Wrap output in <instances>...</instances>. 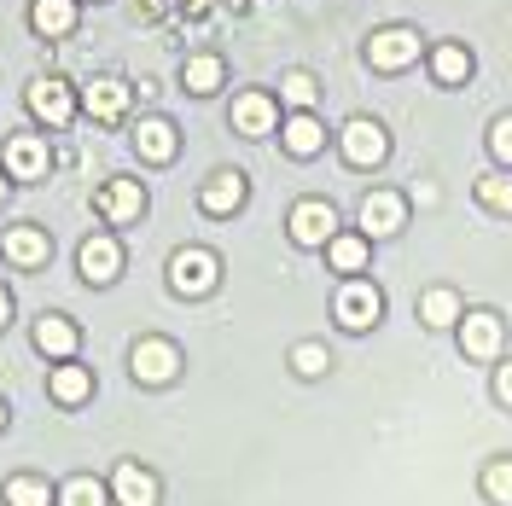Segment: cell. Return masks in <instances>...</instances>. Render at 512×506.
I'll list each match as a JSON object with an SVG mask.
<instances>
[{
    "label": "cell",
    "mask_w": 512,
    "mask_h": 506,
    "mask_svg": "<svg viewBox=\"0 0 512 506\" xmlns=\"http://www.w3.org/2000/svg\"><path fill=\"white\" fill-rule=\"evenodd\" d=\"M216 280H222V268H216V256L210 251H175L169 256V291L175 297H204V291H216Z\"/></svg>",
    "instance_id": "cell-1"
},
{
    "label": "cell",
    "mask_w": 512,
    "mask_h": 506,
    "mask_svg": "<svg viewBox=\"0 0 512 506\" xmlns=\"http://www.w3.org/2000/svg\"><path fill=\"white\" fill-rule=\"evenodd\" d=\"M82 105H88V117H99V123H117L128 111V88L123 82H88Z\"/></svg>",
    "instance_id": "cell-19"
},
{
    "label": "cell",
    "mask_w": 512,
    "mask_h": 506,
    "mask_svg": "<svg viewBox=\"0 0 512 506\" xmlns=\"http://www.w3.org/2000/svg\"><path fill=\"white\" fill-rule=\"evenodd\" d=\"M111 495H117V506H158V477L146 466H117Z\"/></svg>",
    "instance_id": "cell-12"
},
{
    "label": "cell",
    "mask_w": 512,
    "mask_h": 506,
    "mask_svg": "<svg viewBox=\"0 0 512 506\" xmlns=\"http://www.w3.org/2000/svg\"><path fill=\"white\" fill-rule=\"evenodd\" d=\"M30 24L41 35H70V24H76V0H35Z\"/></svg>",
    "instance_id": "cell-23"
},
{
    "label": "cell",
    "mask_w": 512,
    "mask_h": 506,
    "mask_svg": "<svg viewBox=\"0 0 512 506\" xmlns=\"http://www.w3.org/2000/svg\"><path fill=\"white\" fill-rule=\"evenodd\" d=\"M187 88L192 94H216V88H222V59H216V53L187 59Z\"/></svg>",
    "instance_id": "cell-28"
},
{
    "label": "cell",
    "mask_w": 512,
    "mask_h": 506,
    "mask_svg": "<svg viewBox=\"0 0 512 506\" xmlns=\"http://www.w3.org/2000/svg\"><path fill=\"white\" fill-rule=\"evenodd\" d=\"M489 152L501 163H512V117H495V128H489Z\"/></svg>",
    "instance_id": "cell-33"
},
{
    "label": "cell",
    "mask_w": 512,
    "mask_h": 506,
    "mask_svg": "<svg viewBox=\"0 0 512 506\" xmlns=\"http://www.w3.org/2000/svg\"><path fill=\"white\" fill-rule=\"evenodd\" d=\"M274 123H280V111H274L268 94H239L233 99V128H239V134H268Z\"/></svg>",
    "instance_id": "cell-16"
},
{
    "label": "cell",
    "mask_w": 512,
    "mask_h": 506,
    "mask_svg": "<svg viewBox=\"0 0 512 506\" xmlns=\"http://www.w3.org/2000/svg\"><path fill=\"white\" fill-rule=\"evenodd\" d=\"M76 262H82V280H88V285H111L117 274H123V251H117V239H111V233L82 239Z\"/></svg>",
    "instance_id": "cell-6"
},
{
    "label": "cell",
    "mask_w": 512,
    "mask_h": 506,
    "mask_svg": "<svg viewBox=\"0 0 512 506\" xmlns=\"http://www.w3.org/2000/svg\"><path fill=\"white\" fill-rule=\"evenodd\" d=\"M6 320H12V297H6V291H0V326H6Z\"/></svg>",
    "instance_id": "cell-35"
},
{
    "label": "cell",
    "mask_w": 512,
    "mask_h": 506,
    "mask_svg": "<svg viewBox=\"0 0 512 506\" xmlns=\"http://www.w3.org/2000/svg\"><path fill=\"white\" fill-rule=\"evenodd\" d=\"M344 158H350L355 169H373V163L390 158V134H384L373 117H350V123H344Z\"/></svg>",
    "instance_id": "cell-4"
},
{
    "label": "cell",
    "mask_w": 512,
    "mask_h": 506,
    "mask_svg": "<svg viewBox=\"0 0 512 506\" xmlns=\"http://www.w3.org/2000/svg\"><path fill=\"white\" fill-rule=\"evenodd\" d=\"M291 367H297L303 379H320V373L332 367V349H326V344H297V349H291Z\"/></svg>",
    "instance_id": "cell-30"
},
{
    "label": "cell",
    "mask_w": 512,
    "mask_h": 506,
    "mask_svg": "<svg viewBox=\"0 0 512 506\" xmlns=\"http://www.w3.org/2000/svg\"><path fill=\"white\" fill-rule=\"evenodd\" d=\"M478 198L489 204V210H507V216H512V175H483Z\"/></svg>",
    "instance_id": "cell-31"
},
{
    "label": "cell",
    "mask_w": 512,
    "mask_h": 506,
    "mask_svg": "<svg viewBox=\"0 0 512 506\" xmlns=\"http://www.w3.org/2000/svg\"><path fill=\"white\" fill-rule=\"evenodd\" d=\"M35 349H41L47 361H70V355H76V326L64 315H41L35 320Z\"/></svg>",
    "instance_id": "cell-14"
},
{
    "label": "cell",
    "mask_w": 512,
    "mask_h": 506,
    "mask_svg": "<svg viewBox=\"0 0 512 506\" xmlns=\"http://www.w3.org/2000/svg\"><path fill=\"white\" fill-rule=\"evenodd\" d=\"M495 396H501V402L512 408V361L501 367V373H495Z\"/></svg>",
    "instance_id": "cell-34"
},
{
    "label": "cell",
    "mask_w": 512,
    "mask_h": 506,
    "mask_svg": "<svg viewBox=\"0 0 512 506\" xmlns=\"http://www.w3.org/2000/svg\"><path fill=\"white\" fill-rule=\"evenodd\" d=\"M483 489H489L495 506H512V460H495V466L483 472Z\"/></svg>",
    "instance_id": "cell-32"
},
{
    "label": "cell",
    "mask_w": 512,
    "mask_h": 506,
    "mask_svg": "<svg viewBox=\"0 0 512 506\" xmlns=\"http://www.w3.org/2000/svg\"><path fill=\"white\" fill-rule=\"evenodd\" d=\"M30 111L47 128H64L70 117H76V99H70V88H64V82H53V76H47V82H30Z\"/></svg>",
    "instance_id": "cell-10"
},
{
    "label": "cell",
    "mask_w": 512,
    "mask_h": 506,
    "mask_svg": "<svg viewBox=\"0 0 512 506\" xmlns=\"http://www.w3.org/2000/svg\"><path fill=\"white\" fill-rule=\"evenodd\" d=\"M134 146H140L146 163H169L175 158V128L163 123V117H146V123L134 128Z\"/></svg>",
    "instance_id": "cell-18"
},
{
    "label": "cell",
    "mask_w": 512,
    "mask_h": 506,
    "mask_svg": "<svg viewBox=\"0 0 512 506\" xmlns=\"http://www.w3.org/2000/svg\"><path fill=\"white\" fill-rule=\"evenodd\" d=\"M431 76H437L443 88H460V82L472 76V53H466V47H437V53H431Z\"/></svg>",
    "instance_id": "cell-25"
},
{
    "label": "cell",
    "mask_w": 512,
    "mask_h": 506,
    "mask_svg": "<svg viewBox=\"0 0 512 506\" xmlns=\"http://www.w3.org/2000/svg\"><path fill=\"white\" fill-rule=\"evenodd\" d=\"M105 501H111V489L99 477H70L59 489V506H105Z\"/></svg>",
    "instance_id": "cell-27"
},
{
    "label": "cell",
    "mask_w": 512,
    "mask_h": 506,
    "mask_svg": "<svg viewBox=\"0 0 512 506\" xmlns=\"http://www.w3.org/2000/svg\"><path fill=\"white\" fill-rule=\"evenodd\" d=\"M384 315V297L373 280H344V291H338V320L350 326V332H367V326H379Z\"/></svg>",
    "instance_id": "cell-3"
},
{
    "label": "cell",
    "mask_w": 512,
    "mask_h": 506,
    "mask_svg": "<svg viewBox=\"0 0 512 506\" xmlns=\"http://www.w3.org/2000/svg\"><path fill=\"white\" fill-rule=\"evenodd\" d=\"M332 222H338V216H332V204H326V198H303V204L291 210V239H297L303 251H326V245L338 239Z\"/></svg>",
    "instance_id": "cell-2"
},
{
    "label": "cell",
    "mask_w": 512,
    "mask_h": 506,
    "mask_svg": "<svg viewBox=\"0 0 512 506\" xmlns=\"http://www.w3.org/2000/svg\"><path fill=\"white\" fill-rule=\"evenodd\" d=\"M280 140H286L291 158H315L320 146H326V128H320L315 111H291L286 123H280Z\"/></svg>",
    "instance_id": "cell-11"
},
{
    "label": "cell",
    "mask_w": 512,
    "mask_h": 506,
    "mask_svg": "<svg viewBox=\"0 0 512 506\" xmlns=\"http://www.w3.org/2000/svg\"><path fill=\"white\" fill-rule=\"evenodd\" d=\"M0 198H6V175H0Z\"/></svg>",
    "instance_id": "cell-37"
},
{
    "label": "cell",
    "mask_w": 512,
    "mask_h": 506,
    "mask_svg": "<svg viewBox=\"0 0 512 506\" xmlns=\"http://www.w3.org/2000/svg\"><path fill=\"white\" fill-rule=\"evenodd\" d=\"M239 204H245V175H239V169H222V175L204 187V210H210V216H227V210H239Z\"/></svg>",
    "instance_id": "cell-20"
},
{
    "label": "cell",
    "mask_w": 512,
    "mask_h": 506,
    "mask_svg": "<svg viewBox=\"0 0 512 506\" xmlns=\"http://www.w3.org/2000/svg\"><path fill=\"white\" fill-rule=\"evenodd\" d=\"M6 506H59V495L41 477H12L6 483Z\"/></svg>",
    "instance_id": "cell-26"
},
{
    "label": "cell",
    "mask_w": 512,
    "mask_h": 506,
    "mask_svg": "<svg viewBox=\"0 0 512 506\" xmlns=\"http://www.w3.org/2000/svg\"><path fill=\"white\" fill-rule=\"evenodd\" d=\"M47 390H53V402H59V408H76V402H88L94 379H88L76 361H59V367H53V379H47Z\"/></svg>",
    "instance_id": "cell-17"
},
{
    "label": "cell",
    "mask_w": 512,
    "mask_h": 506,
    "mask_svg": "<svg viewBox=\"0 0 512 506\" xmlns=\"http://www.w3.org/2000/svg\"><path fill=\"white\" fill-rule=\"evenodd\" d=\"M128 367H134V379L140 384H169L175 373H181V349L169 344V338H140Z\"/></svg>",
    "instance_id": "cell-5"
},
{
    "label": "cell",
    "mask_w": 512,
    "mask_h": 506,
    "mask_svg": "<svg viewBox=\"0 0 512 506\" xmlns=\"http://www.w3.org/2000/svg\"><path fill=\"white\" fill-rule=\"evenodd\" d=\"M419 315H425V326H454L466 309H460V297H454L448 285H431V291L419 297Z\"/></svg>",
    "instance_id": "cell-24"
},
{
    "label": "cell",
    "mask_w": 512,
    "mask_h": 506,
    "mask_svg": "<svg viewBox=\"0 0 512 506\" xmlns=\"http://www.w3.org/2000/svg\"><path fill=\"white\" fill-rule=\"evenodd\" d=\"M280 99H286L291 111H309V105H315V76H309V70H286V76H280Z\"/></svg>",
    "instance_id": "cell-29"
},
{
    "label": "cell",
    "mask_w": 512,
    "mask_h": 506,
    "mask_svg": "<svg viewBox=\"0 0 512 506\" xmlns=\"http://www.w3.org/2000/svg\"><path fill=\"white\" fill-rule=\"evenodd\" d=\"M402 222H408V204H402L396 192H367V198H361V227H367V239H390Z\"/></svg>",
    "instance_id": "cell-9"
},
{
    "label": "cell",
    "mask_w": 512,
    "mask_h": 506,
    "mask_svg": "<svg viewBox=\"0 0 512 506\" xmlns=\"http://www.w3.org/2000/svg\"><path fill=\"white\" fill-rule=\"evenodd\" d=\"M0 251L12 256L18 268H35V262H47V233H35V227H12V233L0 239Z\"/></svg>",
    "instance_id": "cell-21"
},
{
    "label": "cell",
    "mask_w": 512,
    "mask_h": 506,
    "mask_svg": "<svg viewBox=\"0 0 512 506\" xmlns=\"http://www.w3.org/2000/svg\"><path fill=\"white\" fill-rule=\"evenodd\" d=\"M419 59V35L414 30H379L367 41V64L373 70H402V64Z\"/></svg>",
    "instance_id": "cell-8"
},
{
    "label": "cell",
    "mask_w": 512,
    "mask_h": 506,
    "mask_svg": "<svg viewBox=\"0 0 512 506\" xmlns=\"http://www.w3.org/2000/svg\"><path fill=\"white\" fill-rule=\"evenodd\" d=\"M6 175H18V181H41V175H47V146H41L35 134H18V140L6 146Z\"/></svg>",
    "instance_id": "cell-15"
},
{
    "label": "cell",
    "mask_w": 512,
    "mask_h": 506,
    "mask_svg": "<svg viewBox=\"0 0 512 506\" xmlns=\"http://www.w3.org/2000/svg\"><path fill=\"white\" fill-rule=\"evenodd\" d=\"M0 431H6V402H0Z\"/></svg>",
    "instance_id": "cell-36"
},
{
    "label": "cell",
    "mask_w": 512,
    "mask_h": 506,
    "mask_svg": "<svg viewBox=\"0 0 512 506\" xmlns=\"http://www.w3.org/2000/svg\"><path fill=\"white\" fill-rule=\"evenodd\" d=\"M99 210H105V222H140V210H146V192L140 181H111V187L99 192Z\"/></svg>",
    "instance_id": "cell-13"
},
{
    "label": "cell",
    "mask_w": 512,
    "mask_h": 506,
    "mask_svg": "<svg viewBox=\"0 0 512 506\" xmlns=\"http://www.w3.org/2000/svg\"><path fill=\"white\" fill-rule=\"evenodd\" d=\"M187 6H204V0H187Z\"/></svg>",
    "instance_id": "cell-38"
},
{
    "label": "cell",
    "mask_w": 512,
    "mask_h": 506,
    "mask_svg": "<svg viewBox=\"0 0 512 506\" xmlns=\"http://www.w3.org/2000/svg\"><path fill=\"white\" fill-rule=\"evenodd\" d=\"M460 349H466L472 361H495V355H501V315H489V309L460 315Z\"/></svg>",
    "instance_id": "cell-7"
},
{
    "label": "cell",
    "mask_w": 512,
    "mask_h": 506,
    "mask_svg": "<svg viewBox=\"0 0 512 506\" xmlns=\"http://www.w3.org/2000/svg\"><path fill=\"white\" fill-rule=\"evenodd\" d=\"M326 262H332L338 274L361 280V268H367V233H344V239H332V245H326Z\"/></svg>",
    "instance_id": "cell-22"
}]
</instances>
